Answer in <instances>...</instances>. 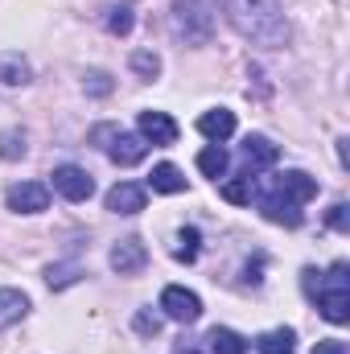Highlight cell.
<instances>
[{"instance_id":"6da1fadb","label":"cell","mask_w":350,"mask_h":354,"mask_svg":"<svg viewBox=\"0 0 350 354\" xmlns=\"http://www.w3.org/2000/svg\"><path fill=\"white\" fill-rule=\"evenodd\" d=\"M223 12L235 25V33L256 46L276 50L288 41V21H284L280 0H223Z\"/></svg>"},{"instance_id":"7a4b0ae2","label":"cell","mask_w":350,"mask_h":354,"mask_svg":"<svg viewBox=\"0 0 350 354\" xmlns=\"http://www.w3.org/2000/svg\"><path fill=\"white\" fill-rule=\"evenodd\" d=\"M169 29L185 46H206L214 37V8L206 0H174L169 8Z\"/></svg>"},{"instance_id":"3957f363","label":"cell","mask_w":350,"mask_h":354,"mask_svg":"<svg viewBox=\"0 0 350 354\" xmlns=\"http://www.w3.org/2000/svg\"><path fill=\"white\" fill-rule=\"evenodd\" d=\"M313 301H317V309H322V317H326V322L347 326V322H350V268L347 264L330 268V276L317 284Z\"/></svg>"},{"instance_id":"277c9868","label":"cell","mask_w":350,"mask_h":354,"mask_svg":"<svg viewBox=\"0 0 350 354\" xmlns=\"http://www.w3.org/2000/svg\"><path fill=\"white\" fill-rule=\"evenodd\" d=\"M161 313H165L169 322L194 326V322L202 317V301H198V292H190V288H181V284H169V288L161 292Z\"/></svg>"},{"instance_id":"5b68a950","label":"cell","mask_w":350,"mask_h":354,"mask_svg":"<svg viewBox=\"0 0 350 354\" xmlns=\"http://www.w3.org/2000/svg\"><path fill=\"white\" fill-rule=\"evenodd\" d=\"M4 202H8V210H17V214H42V210L50 206V189H46L42 181H17V185H8Z\"/></svg>"},{"instance_id":"8992f818","label":"cell","mask_w":350,"mask_h":354,"mask_svg":"<svg viewBox=\"0 0 350 354\" xmlns=\"http://www.w3.org/2000/svg\"><path fill=\"white\" fill-rule=\"evenodd\" d=\"M103 153H107L116 165H140L145 153H149V140H145V136H132V132H124V128H116L111 140L103 145Z\"/></svg>"},{"instance_id":"52a82bcc","label":"cell","mask_w":350,"mask_h":354,"mask_svg":"<svg viewBox=\"0 0 350 354\" xmlns=\"http://www.w3.org/2000/svg\"><path fill=\"white\" fill-rule=\"evenodd\" d=\"M111 272H120V276H136V272H145L149 264V248L136 239V235H128V239H120L116 248H111Z\"/></svg>"},{"instance_id":"ba28073f","label":"cell","mask_w":350,"mask_h":354,"mask_svg":"<svg viewBox=\"0 0 350 354\" xmlns=\"http://www.w3.org/2000/svg\"><path fill=\"white\" fill-rule=\"evenodd\" d=\"M54 189H58L66 202H87L91 194H95V181H91V174L79 169V165H58V169H54Z\"/></svg>"},{"instance_id":"9c48e42d","label":"cell","mask_w":350,"mask_h":354,"mask_svg":"<svg viewBox=\"0 0 350 354\" xmlns=\"http://www.w3.org/2000/svg\"><path fill=\"white\" fill-rule=\"evenodd\" d=\"M260 210L268 223H276V227H301V206L293 202V198H284V194H276V189H268L260 194Z\"/></svg>"},{"instance_id":"30bf717a","label":"cell","mask_w":350,"mask_h":354,"mask_svg":"<svg viewBox=\"0 0 350 354\" xmlns=\"http://www.w3.org/2000/svg\"><path fill=\"white\" fill-rule=\"evenodd\" d=\"M103 206H107L111 214H140V210H145V185H136V181H120V185L107 189Z\"/></svg>"},{"instance_id":"8fae6325","label":"cell","mask_w":350,"mask_h":354,"mask_svg":"<svg viewBox=\"0 0 350 354\" xmlns=\"http://www.w3.org/2000/svg\"><path fill=\"white\" fill-rule=\"evenodd\" d=\"M272 189L276 194H284V198H293L297 206H305L309 198H317V181L309 174H301V169H288V174H280L272 181Z\"/></svg>"},{"instance_id":"7c38bea8","label":"cell","mask_w":350,"mask_h":354,"mask_svg":"<svg viewBox=\"0 0 350 354\" xmlns=\"http://www.w3.org/2000/svg\"><path fill=\"white\" fill-rule=\"evenodd\" d=\"M280 161V149L268 140V136H248L243 140V165H248V174L256 177L260 169H272Z\"/></svg>"},{"instance_id":"4fadbf2b","label":"cell","mask_w":350,"mask_h":354,"mask_svg":"<svg viewBox=\"0 0 350 354\" xmlns=\"http://www.w3.org/2000/svg\"><path fill=\"white\" fill-rule=\"evenodd\" d=\"M140 136L149 140V145H174L177 140V124L165 115V111H140Z\"/></svg>"},{"instance_id":"5bb4252c","label":"cell","mask_w":350,"mask_h":354,"mask_svg":"<svg viewBox=\"0 0 350 354\" xmlns=\"http://www.w3.org/2000/svg\"><path fill=\"white\" fill-rule=\"evenodd\" d=\"M198 132H202L210 145H223L227 136H235V111H227V107H214V111L198 115Z\"/></svg>"},{"instance_id":"9a60e30c","label":"cell","mask_w":350,"mask_h":354,"mask_svg":"<svg viewBox=\"0 0 350 354\" xmlns=\"http://www.w3.org/2000/svg\"><path fill=\"white\" fill-rule=\"evenodd\" d=\"M29 75H33V66H29V58L21 50H4L0 54V83L4 87H25Z\"/></svg>"},{"instance_id":"2e32d148","label":"cell","mask_w":350,"mask_h":354,"mask_svg":"<svg viewBox=\"0 0 350 354\" xmlns=\"http://www.w3.org/2000/svg\"><path fill=\"white\" fill-rule=\"evenodd\" d=\"M25 313H29V297L21 288H0V330L17 326Z\"/></svg>"},{"instance_id":"e0dca14e","label":"cell","mask_w":350,"mask_h":354,"mask_svg":"<svg viewBox=\"0 0 350 354\" xmlns=\"http://www.w3.org/2000/svg\"><path fill=\"white\" fill-rule=\"evenodd\" d=\"M206 351L210 354H248V338L235 334V330H227V326H214L206 334Z\"/></svg>"},{"instance_id":"ac0fdd59","label":"cell","mask_w":350,"mask_h":354,"mask_svg":"<svg viewBox=\"0 0 350 354\" xmlns=\"http://www.w3.org/2000/svg\"><path fill=\"white\" fill-rule=\"evenodd\" d=\"M293 342H297V334L280 326V330H268V334L256 338V351H260V354H297Z\"/></svg>"},{"instance_id":"d6986e66","label":"cell","mask_w":350,"mask_h":354,"mask_svg":"<svg viewBox=\"0 0 350 354\" xmlns=\"http://www.w3.org/2000/svg\"><path fill=\"white\" fill-rule=\"evenodd\" d=\"M149 185H153L157 194H181V189H185V177H181V169H177V165L161 161V165L153 169V177H149Z\"/></svg>"},{"instance_id":"ffe728a7","label":"cell","mask_w":350,"mask_h":354,"mask_svg":"<svg viewBox=\"0 0 350 354\" xmlns=\"http://www.w3.org/2000/svg\"><path fill=\"white\" fill-rule=\"evenodd\" d=\"M227 165H231V157H227L223 145H206V149L198 153V169H202L206 177H214V181L227 174Z\"/></svg>"},{"instance_id":"44dd1931","label":"cell","mask_w":350,"mask_h":354,"mask_svg":"<svg viewBox=\"0 0 350 354\" xmlns=\"http://www.w3.org/2000/svg\"><path fill=\"white\" fill-rule=\"evenodd\" d=\"M198 243H202L198 227H181V231H177V243H174V260L194 264V260H198Z\"/></svg>"},{"instance_id":"7402d4cb","label":"cell","mask_w":350,"mask_h":354,"mask_svg":"<svg viewBox=\"0 0 350 354\" xmlns=\"http://www.w3.org/2000/svg\"><path fill=\"white\" fill-rule=\"evenodd\" d=\"M223 198H227V202H235V206H248V202L256 198V177L248 174V177L227 181V185H223Z\"/></svg>"},{"instance_id":"603a6c76","label":"cell","mask_w":350,"mask_h":354,"mask_svg":"<svg viewBox=\"0 0 350 354\" xmlns=\"http://www.w3.org/2000/svg\"><path fill=\"white\" fill-rule=\"evenodd\" d=\"M132 71H136L145 83H153V79L161 75V58H157L153 50H136V54H132Z\"/></svg>"},{"instance_id":"cb8c5ba5","label":"cell","mask_w":350,"mask_h":354,"mask_svg":"<svg viewBox=\"0 0 350 354\" xmlns=\"http://www.w3.org/2000/svg\"><path fill=\"white\" fill-rule=\"evenodd\" d=\"M17 157H25V132L21 128H8L0 136V161H17Z\"/></svg>"},{"instance_id":"d4e9b609","label":"cell","mask_w":350,"mask_h":354,"mask_svg":"<svg viewBox=\"0 0 350 354\" xmlns=\"http://www.w3.org/2000/svg\"><path fill=\"white\" fill-rule=\"evenodd\" d=\"M107 33H116V37H124V33H132V8L128 4H116L111 12H107Z\"/></svg>"},{"instance_id":"484cf974","label":"cell","mask_w":350,"mask_h":354,"mask_svg":"<svg viewBox=\"0 0 350 354\" xmlns=\"http://www.w3.org/2000/svg\"><path fill=\"white\" fill-rule=\"evenodd\" d=\"M46 280H50V288H66V284L79 280V264H50L46 268Z\"/></svg>"},{"instance_id":"4316f807","label":"cell","mask_w":350,"mask_h":354,"mask_svg":"<svg viewBox=\"0 0 350 354\" xmlns=\"http://www.w3.org/2000/svg\"><path fill=\"white\" fill-rule=\"evenodd\" d=\"M326 223H330L338 235H347V231H350V206H347V202H334V206H330V214H326Z\"/></svg>"},{"instance_id":"83f0119b","label":"cell","mask_w":350,"mask_h":354,"mask_svg":"<svg viewBox=\"0 0 350 354\" xmlns=\"http://www.w3.org/2000/svg\"><path fill=\"white\" fill-rule=\"evenodd\" d=\"M83 87H87L91 95H107V91H111V79H107L103 71H91L87 79H83Z\"/></svg>"},{"instance_id":"f1b7e54d","label":"cell","mask_w":350,"mask_h":354,"mask_svg":"<svg viewBox=\"0 0 350 354\" xmlns=\"http://www.w3.org/2000/svg\"><path fill=\"white\" fill-rule=\"evenodd\" d=\"M136 330H140V334H157V330H161V317L149 313V309H140V313H136Z\"/></svg>"},{"instance_id":"f546056e","label":"cell","mask_w":350,"mask_h":354,"mask_svg":"<svg viewBox=\"0 0 350 354\" xmlns=\"http://www.w3.org/2000/svg\"><path fill=\"white\" fill-rule=\"evenodd\" d=\"M174 354H206V342H198V338H177Z\"/></svg>"},{"instance_id":"4dcf8cb0","label":"cell","mask_w":350,"mask_h":354,"mask_svg":"<svg viewBox=\"0 0 350 354\" xmlns=\"http://www.w3.org/2000/svg\"><path fill=\"white\" fill-rule=\"evenodd\" d=\"M313 354H350V351H347V342H338V338H322L313 346Z\"/></svg>"}]
</instances>
